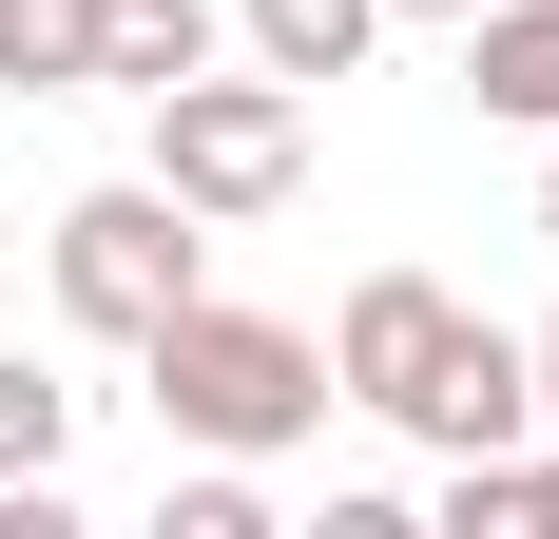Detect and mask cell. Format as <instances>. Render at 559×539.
Here are the masks:
<instances>
[{
	"label": "cell",
	"mask_w": 559,
	"mask_h": 539,
	"mask_svg": "<svg viewBox=\"0 0 559 539\" xmlns=\"http://www.w3.org/2000/svg\"><path fill=\"white\" fill-rule=\"evenodd\" d=\"M386 20H483V0H386Z\"/></svg>",
	"instance_id": "cell-13"
},
{
	"label": "cell",
	"mask_w": 559,
	"mask_h": 539,
	"mask_svg": "<svg viewBox=\"0 0 559 539\" xmlns=\"http://www.w3.org/2000/svg\"><path fill=\"white\" fill-rule=\"evenodd\" d=\"M540 251H559V135H540Z\"/></svg>",
	"instance_id": "cell-12"
},
{
	"label": "cell",
	"mask_w": 559,
	"mask_h": 539,
	"mask_svg": "<svg viewBox=\"0 0 559 539\" xmlns=\"http://www.w3.org/2000/svg\"><path fill=\"white\" fill-rule=\"evenodd\" d=\"M58 463H78V385L0 347V482H58Z\"/></svg>",
	"instance_id": "cell-9"
},
{
	"label": "cell",
	"mask_w": 559,
	"mask_h": 539,
	"mask_svg": "<svg viewBox=\"0 0 559 539\" xmlns=\"http://www.w3.org/2000/svg\"><path fill=\"white\" fill-rule=\"evenodd\" d=\"M231 39V0H97V97H155Z\"/></svg>",
	"instance_id": "cell-7"
},
{
	"label": "cell",
	"mask_w": 559,
	"mask_h": 539,
	"mask_svg": "<svg viewBox=\"0 0 559 539\" xmlns=\"http://www.w3.org/2000/svg\"><path fill=\"white\" fill-rule=\"evenodd\" d=\"M135 367H155V424L193 443V463H271V443L329 424V347L289 309H231V289H193V309L135 327Z\"/></svg>",
	"instance_id": "cell-1"
},
{
	"label": "cell",
	"mask_w": 559,
	"mask_h": 539,
	"mask_svg": "<svg viewBox=\"0 0 559 539\" xmlns=\"http://www.w3.org/2000/svg\"><path fill=\"white\" fill-rule=\"evenodd\" d=\"M213 289V231L174 213L155 173H97L78 213H58V327H97V347H135L155 309H193Z\"/></svg>",
	"instance_id": "cell-3"
},
{
	"label": "cell",
	"mask_w": 559,
	"mask_h": 539,
	"mask_svg": "<svg viewBox=\"0 0 559 539\" xmlns=\"http://www.w3.org/2000/svg\"><path fill=\"white\" fill-rule=\"evenodd\" d=\"M0 77L20 97H97V0H0Z\"/></svg>",
	"instance_id": "cell-8"
},
{
	"label": "cell",
	"mask_w": 559,
	"mask_h": 539,
	"mask_svg": "<svg viewBox=\"0 0 559 539\" xmlns=\"http://www.w3.org/2000/svg\"><path fill=\"white\" fill-rule=\"evenodd\" d=\"M367 39H386V0H231V58H251V77H289V97L367 77Z\"/></svg>",
	"instance_id": "cell-6"
},
{
	"label": "cell",
	"mask_w": 559,
	"mask_h": 539,
	"mask_svg": "<svg viewBox=\"0 0 559 539\" xmlns=\"http://www.w3.org/2000/svg\"><path fill=\"white\" fill-rule=\"evenodd\" d=\"M521 385H540V424H559V309H540V327H521Z\"/></svg>",
	"instance_id": "cell-11"
},
{
	"label": "cell",
	"mask_w": 559,
	"mask_h": 539,
	"mask_svg": "<svg viewBox=\"0 0 559 539\" xmlns=\"http://www.w3.org/2000/svg\"><path fill=\"white\" fill-rule=\"evenodd\" d=\"M174 539H271V501H251V463H193V482H174Z\"/></svg>",
	"instance_id": "cell-10"
},
{
	"label": "cell",
	"mask_w": 559,
	"mask_h": 539,
	"mask_svg": "<svg viewBox=\"0 0 559 539\" xmlns=\"http://www.w3.org/2000/svg\"><path fill=\"white\" fill-rule=\"evenodd\" d=\"M463 289L444 270H367V289H347L329 309V405H367V424H425V385H444V347H463Z\"/></svg>",
	"instance_id": "cell-4"
},
{
	"label": "cell",
	"mask_w": 559,
	"mask_h": 539,
	"mask_svg": "<svg viewBox=\"0 0 559 539\" xmlns=\"http://www.w3.org/2000/svg\"><path fill=\"white\" fill-rule=\"evenodd\" d=\"M155 193L193 231H251L309 193V97L289 77H231V58H193V77H155Z\"/></svg>",
	"instance_id": "cell-2"
},
{
	"label": "cell",
	"mask_w": 559,
	"mask_h": 539,
	"mask_svg": "<svg viewBox=\"0 0 559 539\" xmlns=\"http://www.w3.org/2000/svg\"><path fill=\"white\" fill-rule=\"evenodd\" d=\"M444 39H463V97L502 116V135H559V0H483Z\"/></svg>",
	"instance_id": "cell-5"
}]
</instances>
